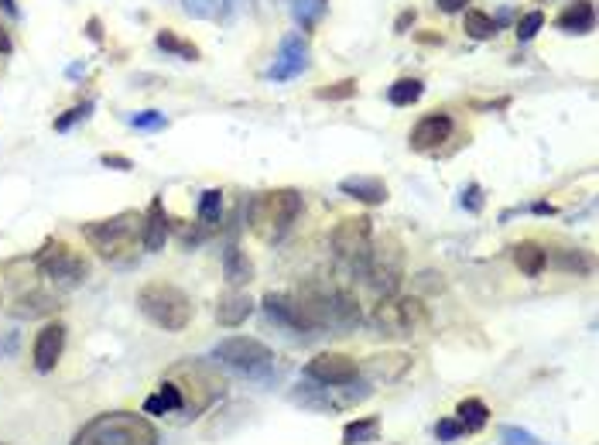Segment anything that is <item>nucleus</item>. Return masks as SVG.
Here are the masks:
<instances>
[{"mask_svg":"<svg viewBox=\"0 0 599 445\" xmlns=\"http://www.w3.org/2000/svg\"><path fill=\"white\" fill-rule=\"evenodd\" d=\"M72 445H161V432L144 411H103L72 435Z\"/></svg>","mask_w":599,"mask_h":445,"instance_id":"nucleus-1","label":"nucleus"},{"mask_svg":"<svg viewBox=\"0 0 599 445\" xmlns=\"http://www.w3.org/2000/svg\"><path fill=\"white\" fill-rule=\"evenodd\" d=\"M165 377L172 380L178 387V394H182V415H178V422L199 418L202 411H209V408L223 398V387H226V380H223L209 363H202V360H185V363L172 367Z\"/></svg>","mask_w":599,"mask_h":445,"instance_id":"nucleus-2","label":"nucleus"},{"mask_svg":"<svg viewBox=\"0 0 599 445\" xmlns=\"http://www.w3.org/2000/svg\"><path fill=\"white\" fill-rule=\"evenodd\" d=\"M137 309L151 326L165 329V333H182L196 315L192 298L172 281H148L137 291Z\"/></svg>","mask_w":599,"mask_h":445,"instance_id":"nucleus-3","label":"nucleus"},{"mask_svg":"<svg viewBox=\"0 0 599 445\" xmlns=\"http://www.w3.org/2000/svg\"><path fill=\"white\" fill-rule=\"evenodd\" d=\"M302 192L298 189H271V192H261L257 199L250 202V230L274 244L288 233L295 220L302 216Z\"/></svg>","mask_w":599,"mask_h":445,"instance_id":"nucleus-4","label":"nucleus"},{"mask_svg":"<svg viewBox=\"0 0 599 445\" xmlns=\"http://www.w3.org/2000/svg\"><path fill=\"white\" fill-rule=\"evenodd\" d=\"M83 240L107 261L131 257L141 244V216L137 213H117L110 220L83 222Z\"/></svg>","mask_w":599,"mask_h":445,"instance_id":"nucleus-5","label":"nucleus"},{"mask_svg":"<svg viewBox=\"0 0 599 445\" xmlns=\"http://www.w3.org/2000/svg\"><path fill=\"white\" fill-rule=\"evenodd\" d=\"M374 394V387L367 380L360 377L353 384H315V380H305L291 391V400L309 408V411H319V415H336V411H350L356 404Z\"/></svg>","mask_w":599,"mask_h":445,"instance_id":"nucleus-6","label":"nucleus"},{"mask_svg":"<svg viewBox=\"0 0 599 445\" xmlns=\"http://www.w3.org/2000/svg\"><path fill=\"white\" fill-rule=\"evenodd\" d=\"M213 360L244 374V377H257L264 380L274 370V353L267 350L261 339L254 336H226L213 346Z\"/></svg>","mask_w":599,"mask_h":445,"instance_id":"nucleus-7","label":"nucleus"},{"mask_svg":"<svg viewBox=\"0 0 599 445\" xmlns=\"http://www.w3.org/2000/svg\"><path fill=\"white\" fill-rule=\"evenodd\" d=\"M31 264L42 278H48L52 285H62V288H76L89 278V261L79 250H72L66 240H48L42 250H35Z\"/></svg>","mask_w":599,"mask_h":445,"instance_id":"nucleus-8","label":"nucleus"},{"mask_svg":"<svg viewBox=\"0 0 599 445\" xmlns=\"http://www.w3.org/2000/svg\"><path fill=\"white\" fill-rule=\"evenodd\" d=\"M428 326V309L422 298L411 295H387L380 298V305L374 309V329L380 336H415L418 329Z\"/></svg>","mask_w":599,"mask_h":445,"instance_id":"nucleus-9","label":"nucleus"},{"mask_svg":"<svg viewBox=\"0 0 599 445\" xmlns=\"http://www.w3.org/2000/svg\"><path fill=\"white\" fill-rule=\"evenodd\" d=\"M367 278H370V288L377 291L380 298L387 295H398V285L404 278V250L394 237H384L377 244L370 247V257H367Z\"/></svg>","mask_w":599,"mask_h":445,"instance_id":"nucleus-10","label":"nucleus"},{"mask_svg":"<svg viewBox=\"0 0 599 445\" xmlns=\"http://www.w3.org/2000/svg\"><path fill=\"white\" fill-rule=\"evenodd\" d=\"M333 250L339 261H346L350 267H363L374 247V220L370 216H350V220L336 222L333 230Z\"/></svg>","mask_w":599,"mask_h":445,"instance_id":"nucleus-11","label":"nucleus"},{"mask_svg":"<svg viewBox=\"0 0 599 445\" xmlns=\"http://www.w3.org/2000/svg\"><path fill=\"white\" fill-rule=\"evenodd\" d=\"M305 380L315 384H353L360 380V363L350 353H319L305 363Z\"/></svg>","mask_w":599,"mask_h":445,"instance_id":"nucleus-12","label":"nucleus"},{"mask_svg":"<svg viewBox=\"0 0 599 445\" xmlns=\"http://www.w3.org/2000/svg\"><path fill=\"white\" fill-rule=\"evenodd\" d=\"M309 38L302 31H291L281 38V48H278V59L271 66V79L274 83H288L295 76H302L309 69Z\"/></svg>","mask_w":599,"mask_h":445,"instance_id":"nucleus-13","label":"nucleus"},{"mask_svg":"<svg viewBox=\"0 0 599 445\" xmlns=\"http://www.w3.org/2000/svg\"><path fill=\"white\" fill-rule=\"evenodd\" d=\"M62 350H66V326L62 322H45L42 329L35 333V343H31L35 370L38 374H52L55 363L62 360Z\"/></svg>","mask_w":599,"mask_h":445,"instance_id":"nucleus-14","label":"nucleus"},{"mask_svg":"<svg viewBox=\"0 0 599 445\" xmlns=\"http://www.w3.org/2000/svg\"><path fill=\"white\" fill-rule=\"evenodd\" d=\"M261 305H264L267 319H271V322H278L281 329H291V333H312L309 319L302 315L298 302H295V295H285V291H267Z\"/></svg>","mask_w":599,"mask_h":445,"instance_id":"nucleus-15","label":"nucleus"},{"mask_svg":"<svg viewBox=\"0 0 599 445\" xmlns=\"http://www.w3.org/2000/svg\"><path fill=\"white\" fill-rule=\"evenodd\" d=\"M408 370H411V356L408 353H377L360 367V377L367 384H394Z\"/></svg>","mask_w":599,"mask_h":445,"instance_id":"nucleus-16","label":"nucleus"},{"mask_svg":"<svg viewBox=\"0 0 599 445\" xmlns=\"http://www.w3.org/2000/svg\"><path fill=\"white\" fill-rule=\"evenodd\" d=\"M452 137V117L449 113H428L411 131V151H435Z\"/></svg>","mask_w":599,"mask_h":445,"instance_id":"nucleus-17","label":"nucleus"},{"mask_svg":"<svg viewBox=\"0 0 599 445\" xmlns=\"http://www.w3.org/2000/svg\"><path fill=\"white\" fill-rule=\"evenodd\" d=\"M360 319V302L350 291H326V329H353Z\"/></svg>","mask_w":599,"mask_h":445,"instance_id":"nucleus-18","label":"nucleus"},{"mask_svg":"<svg viewBox=\"0 0 599 445\" xmlns=\"http://www.w3.org/2000/svg\"><path fill=\"white\" fill-rule=\"evenodd\" d=\"M165 244H168V213H165V202L151 199L148 213L141 216V247L148 254H158L165 250Z\"/></svg>","mask_w":599,"mask_h":445,"instance_id":"nucleus-19","label":"nucleus"},{"mask_svg":"<svg viewBox=\"0 0 599 445\" xmlns=\"http://www.w3.org/2000/svg\"><path fill=\"white\" fill-rule=\"evenodd\" d=\"M254 315V298L240 288H230L220 295V302H216V322L226 326V329H237V326H244L247 319Z\"/></svg>","mask_w":599,"mask_h":445,"instance_id":"nucleus-20","label":"nucleus"},{"mask_svg":"<svg viewBox=\"0 0 599 445\" xmlns=\"http://www.w3.org/2000/svg\"><path fill=\"white\" fill-rule=\"evenodd\" d=\"M339 192L350 196V199L363 202V206H384L387 202V185L377 175H350L339 182Z\"/></svg>","mask_w":599,"mask_h":445,"instance_id":"nucleus-21","label":"nucleus"},{"mask_svg":"<svg viewBox=\"0 0 599 445\" xmlns=\"http://www.w3.org/2000/svg\"><path fill=\"white\" fill-rule=\"evenodd\" d=\"M593 24H596V14H593V4H589V0H572V4L558 14V28L569 31V35H586V31H593Z\"/></svg>","mask_w":599,"mask_h":445,"instance_id":"nucleus-22","label":"nucleus"},{"mask_svg":"<svg viewBox=\"0 0 599 445\" xmlns=\"http://www.w3.org/2000/svg\"><path fill=\"white\" fill-rule=\"evenodd\" d=\"M223 274H226L230 288L250 285V278H254V264H250V257H247L240 247H226V250H223Z\"/></svg>","mask_w":599,"mask_h":445,"instance_id":"nucleus-23","label":"nucleus"},{"mask_svg":"<svg viewBox=\"0 0 599 445\" xmlns=\"http://www.w3.org/2000/svg\"><path fill=\"white\" fill-rule=\"evenodd\" d=\"M456 422L466 428V435H476L490 425V408L480 398H463L456 404Z\"/></svg>","mask_w":599,"mask_h":445,"instance_id":"nucleus-24","label":"nucleus"},{"mask_svg":"<svg viewBox=\"0 0 599 445\" xmlns=\"http://www.w3.org/2000/svg\"><path fill=\"white\" fill-rule=\"evenodd\" d=\"M514 264L521 274H528V278H538L545 267H548V250L541 244H534V240H524V244L514 247Z\"/></svg>","mask_w":599,"mask_h":445,"instance_id":"nucleus-25","label":"nucleus"},{"mask_svg":"<svg viewBox=\"0 0 599 445\" xmlns=\"http://www.w3.org/2000/svg\"><path fill=\"white\" fill-rule=\"evenodd\" d=\"M380 442V418L367 415V418H353L343 428V445H374Z\"/></svg>","mask_w":599,"mask_h":445,"instance_id":"nucleus-26","label":"nucleus"},{"mask_svg":"<svg viewBox=\"0 0 599 445\" xmlns=\"http://www.w3.org/2000/svg\"><path fill=\"white\" fill-rule=\"evenodd\" d=\"M199 222H202V230H206V233H209V230H216V226L223 222V192H220V189H209V192H202Z\"/></svg>","mask_w":599,"mask_h":445,"instance_id":"nucleus-27","label":"nucleus"},{"mask_svg":"<svg viewBox=\"0 0 599 445\" xmlns=\"http://www.w3.org/2000/svg\"><path fill=\"white\" fill-rule=\"evenodd\" d=\"M425 93V83L422 79H398L394 86L387 89V100H391V107H411V103H418Z\"/></svg>","mask_w":599,"mask_h":445,"instance_id":"nucleus-28","label":"nucleus"},{"mask_svg":"<svg viewBox=\"0 0 599 445\" xmlns=\"http://www.w3.org/2000/svg\"><path fill=\"white\" fill-rule=\"evenodd\" d=\"M155 44L161 48V52H172V55H182V59H189V62H196L199 59V48L196 44H189V42H182V38H175V31H158V38Z\"/></svg>","mask_w":599,"mask_h":445,"instance_id":"nucleus-29","label":"nucleus"},{"mask_svg":"<svg viewBox=\"0 0 599 445\" xmlns=\"http://www.w3.org/2000/svg\"><path fill=\"white\" fill-rule=\"evenodd\" d=\"M466 35L469 38H476V42H487L497 35V21L483 14V11H466Z\"/></svg>","mask_w":599,"mask_h":445,"instance_id":"nucleus-30","label":"nucleus"},{"mask_svg":"<svg viewBox=\"0 0 599 445\" xmlns=\"http://www.w3.org/2000/svg\"><path fill=\"white\" fill-rule=\"evenodd\" d=\"M291 14H295V21L302 24V28H312L315 18H322V11H326V0H288Z\"/></svg>","mask_w":599,"mask_h":445,"instance_id":"nucleus-31","label":"nucleus"},{"mask_svg":"<svg viewBox=\"0 0 599 445\" xmlns=\"http://www.w3.org/2000/svg\"><path fill=\"white\" fill-rule=\"evenodd\" d=\"M127 124H131L134 131H165V127H168V117L158 110H141V113H131Z\"/></svg>","mask_w":599,"mask_h":445,"instance_id":"nucleus-32","label":"nucleus"},{"mask_svg":"<svg viewBox=\"0 0 599 445\" xmlns=\"http://www.w3.org/2000/svg\"><path fill=\"white\" fill-rule=\"evenodd\" d=\"M59 309V305H52V295H45V291H31V295H24L21 305H18V315H42V312H52Z\"/></svg>","mask_w":599,"mask_h":445,"instance_id":"nucleus-33","label":"nucleus"},{"mask_svg":"<svg viewBox=\"0 0 599 445\" xmlns=\"http://www.w3.org/2000/svg\"><path fill=\"white\" fill-rule=\"evenodd\" d=\"M182 7H185V14H189V18H196V21H209V18H216L220 0H182Z\"/></svg>","mask_w":599,"mask_h":445,"instance_id":"nucleus-34","label":"nucleus"},{"mask_svg":"<svg viewBox=\"0 0 599 445\" xmlns=\"http://www.w3.org/2000/svg\"><path fill=\"white\" fill-rule=\"evenodd\" d=\"M89 113H93V100H86V103H79V107H72V110H66L59 120H55V131H72L79 120H86Z\"/></svg>","mask_w":599,"mask_h":445,"instance_id":"nucleus-35","label":"nucleus"},{"mask_svg":"<svg viewBox=\"0 0 599 445\" xmlns=\"http://www.w3.org/2000/svg\"><path fill=\"white\" fill-rule=\"evenodd\" d=\"M319 100H350L356 96V79H343V83H333V86H322L315 89Z\"/></svg>","mask_w":599,"mask_h":445,"instance_id":"nucleus-36","label":"nucleus"},{"mask_svg":"<svg viewBox=\"0 0 599 445\" xmlns=\"http://www.w3.org/2000/svg\"><path fill=\"white\" fill-rule=\"evenodd\" d=\"M500 442L504 445H545V442H538L528 428H517V425H504V428H500Z\"/></svg>","mask_w":599,"mask_h":445,"instance_id":"nucleus-37","label":"nucleus"},{"mask_svg":"<svg viewBox=\"0 0 599 445\" xmlns=\"http://www.w3.org/2000/svg\"><path fill=\"white\" fill-rule=\"evenodd\" d=\"M466 435V428L456 422V418H439V425H435V439L442 445L456 442V439H463Z\"/></svg>","mask_w":599,"mask_h":445,"instance_id":"nucleus-38","label":"nucleus"},{"mask_svg":"<svg viewBox=\"0 0 599 445\" xmlns=\"http://www.w3.org/2000/svg\"><path fill=\"white\" fill-rule=\"evenodd\" d=\"M541 24H545V14H541V11H531V14H524V18L517 21V38H521V42H531L534 35L541 31Z\"/></svg>","mask_w":599,"mask_h":445,"instance_id":"nucleus-39","label":"nucleus"},{"mask_svg":"<svg viewBox=\"0 0 599 445\" xmlns=\"http://www.w3.org/2000/svg\"><path fill=\"white\" fill-rule=\"evenodd\" d=\"M483 189L476 185V182H469L466 189H463V199H459V206L466 209V213H483Z\"/></svg>","mask_w":599,"mask_h":445,"instance_id":"nucleus-40","label":"nucleus"},{"mask_svg":"<svg viewBox=\"0 0 599 445\" xmlns=\"http://www.w3.org/2000/svg\"><path fill=\"white\" fill-rule=\"evenodd\" d=\"M558 267H562V271H576V274H586V271H589V257H582V254H565V257H562V261H558Z\"/></svg>","mask_w":599,"mask_h":445,"instance_id":"nucleus-41","label":"nucleus"},{"mask_svg":"<svg viewBox=\"0 0 599 445\" xmlns=\"http://www.w3.org/2000/svg\"><path fill=\"white\" fill-rule=\"evenodd\" d=\"M100 165L117 168V172H131V168H134V161H131V158H124V155H103V158H100Z\"/></svg>","mask_w":599,"mask_h":445,"instance_id":"nucleus-42","label":"nucleus"},{"mask_svg":"<svg viewBox=\"0 0 599 445\" xmlns=\"http://www.w3.org/2000/svg\"><path fill=\"white\" fill-rule=\"evenodd\" d=\"M466 4L469 0H439V11H445V14H459Z\"/></svg>","mask_w":599,"mask_h":445,"instance_id":"nucleus-43","label":"nucleus"},{"mask_svg":"<svg viewBox=\"0 0 599 445\" xmlns=\"http://www.w3.org/2000/svg\"><path fill=\"white\" fill-rule=\"evenodd\" d=\"M408 24H415V11H404V14L398 18V24H394V31L404 35V31H408Z\"/></svg>","mask_w":599,"mask_h":445,"instance_id":"nucleus-44","label":"nucleus"},{"mask_svg":"<svg viewBox=\"0 0 599 445\" xmlns=\"http://www.w3.org/2000/svg\"><path fill=\"white\" fill-rule=\"evenodd\" d=\"M528 209H531L534 216H552V213H555V206H552V202H534V206H528Z\"/></svg>","mask_w":599,"mask_h":445,"instance_id":"nucleus-45","label":"nucleus"},{"mask_svg":"<svg viewBox=\"0 0 599 445\" xmlns=\"http://www.w3.org/2000/svg\"><path fill=\"white\" fill-rule=\"evenodd\" d=\"M11 48H14V44H11V35H7V31H4V28H0V52H4V55H7V52H11Z\"/></svg>","mask_w":599,"mask_h":445,"instance_id":"nucleus-46","label":"nucleus"},{"mask_svg":"<svg viewBox=\"0 0 599 445\" xmlns=\"http://www.w3.org/2000/svg\"><path fill=\"white\" fill-rule=\"evenodd\" d=\"M89 38H93V42H100V21H96V18L89 21Z\"/></svg>","mask_w":599,"mask_h":445,"instance_id":"nucleus-47","label":"nucleus"},{"mask_svg":"<svg viewBox=\"0 0 599 445\" xmlns=\"http://www.w3.org/2000/svg\"><path fill=\"white\" fill-rule=\"evenodd\" d=\"M0 7H4L7 14H18V4H14V0H0Z\"/></svg>","mask_w":599,"mask_h":445,"instance_id":"nucleus-48","label":"nucleus"},{"mask_svg":"<svg viewBox=\"0 0 599 445\" xmlns=\"http://www.w3.org/2000/svg\"><path fill=\"white\" fill-rule=\"evenodd\" d=\"M0 445H4V442H0Z\"/></svg>","mask_w":599,"mask_h":445,"instance_id":"nucleus-49","label":"nucleus"}]
</instances>
